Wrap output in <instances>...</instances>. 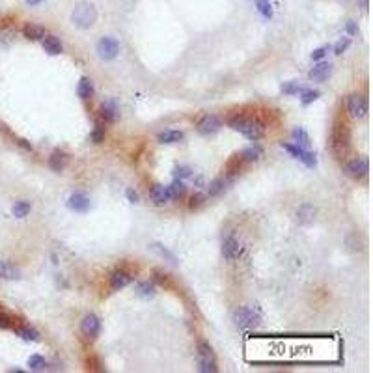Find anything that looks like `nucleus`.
Segmentation results:
<instances>
[{"label":"nucleus","instance_id":"nucleus-25","mask_svg":"<svg viewBox=\"0 0 373 373\" xmlns=\"http://www.w3.org/2000/svg\"><path fill=\"white\" fill-rule=\"evenodd\" d=\"M183 132L181 131H174V129H168V131H164V132H161L159 134V140L162 142V144H178V142H181L183 140Z\"/></svg>","mask_w":373,"mask_h":373},{"label":"nucleus","instance_id":"nucleus-16","mask_svg":"<svg viewBox=\"0 0 373 373\" xmlns=\"http://www.w3.org/2000/svg\"><path fill=\"white\" fill-rule=\"evenodd\" d=\"M315 215H317V209L312 204H302L297 211V222L302 226H308L315 220Z\"/></svg>","mask_w":373,"mask_h":373},{"label":"nucleus","instance_id":"nucleus-32","mask_svg":"<svg viewBox=\"0 0 373 373\" xmlns=\"http://www.w3.org/2000/svg\"><path fill=\"white\" fill-rule=\"evenodd\" d=\"M28 366H30V370H34V372H41V370H45L47 362H45L43 357H39V355H32V357L28 358Z\"/></svg>","mask_w":373,"mask_h":373},{"label":"nucleus","instance_id":"nucleus-7","mask_svg":"<svg viewBox=\"0 0 373 373\" xmlns=\"http://www.w3.org/2000/svg\"><path fill=\"white\" fill-rule=\"evenodd\" d=\"M370 172V164H368V159L366 157H355L351 159L349 162L345 164V174L353 178V179H362L366 178Z\"/></svg>","mask_w":373,"mask_h":373},{"label":"nucleus","instance_id":"nucleus-48","mask_svg":"<svg viewBox=\"0 0 373 373\" xmlns=\"http://www.w3.org/2000/svg\"><path fill=\"white\" fill-rule=\"evenodd\" d=\"M41 2H45V0H26L28 6H37V4H41Z\"/></svg>","mask_w":373,"mask_h":373},{"label":"nucleus","instance_id":"nucleus-45","mask_svg":"<svg viewBox=\"0 0 373 373\" xmlns=\"http://www.w3.org/2000/svg\"><path fill=\"white\" fill-rule=\"evenodd\" d=\"M125 196H127V200H129L131 204H136V202H138V194L134 193L132 189H127V191H125Z\"/></svg>","mask_w":373,"mask_h":373},{"label":"nucleus","instance_id":"nucleus-39","mask_svg":"<svg viewBox=\"0 0 373 373\" xmlns=\"http://www.w3.org/2000/svg\"><path fill=\"white\" fill-rule=\"evenodd\" d=\"M349 45H351L349 37H341L336 45H334V54H343V52L349 49Z\"/></svg>","mask_w":373,"mask_h":373},{"label":"nucleus","instance_id":"nucleus-42","mask_svg":"<svg viewBox=\"0 0 373 373\" xmlns=\"http://www.w3.org/2000/svg\"><path fill=\"white\" fill-rule=\"evenodd\" d=\"M174 176H176V179L191 178V176H193V170L189 168V166H178V168L174 170Z\"/></svg>","mask_w":373,"mask_h":373},{"label":"nucleus","instance_id":"nucleus-2","mask_svg":"<svg viewBox=\"0 0 373 373\" xmlns=\"http://www.w3.org/2000/svg\"><path fill=\"white\" fill-rule=\"evenodd\" d=\"M330 147L334 151V155L338 159H343V157L349 153L351 147V129L349 123L345 120H340L338 118L332 125V132H330Z\"/></svg>","mask_w":373,"mask_h":373},{"label":"nucleus","instance_id":"nucleus-1","mask_svg":"<svg viewBox=\"0 0 373 373\" xmlns=\"http://www.w3.org/2000/svg\"><path fill=\"white\" fill-rule=\"evenodd\" d=\"M229 127L233 129V131H239L243 132L248 140H259V138H263L265 134V123L261 120H258V118H250V116H244V114H237V116H233L231 120H229Z\"/></svg>","mask_w":373,"mask_h":373},{"label":"nucleus","instance_id":"nucleus-9","mask_svg":"<svg viewBox=\"0 0 373 373\" xmlns=\"http://www.w3.org/2000/svg\"><path fill=\"white\" fill-rule=\"evenodd\" d=\"M282 147H284L286 151H289V153L295 157V159L302 161V162H304L306 166H310V168H313V166L317 164V159H315V155H313L312 151H308L306 147H301V146L284 144V142H282Z\"/></svg>","mask_w":373,"mask_h":373},{"label":"nucleus","instance_id":"nucleus-19","mask_svg":"<svg viewBox=\"0 0 373 373\" xmlns=\"http://www.w3.org/2000/svg\"><path fill=\"white\" fill-rule=\"evenodd\" d=\"M332 71V65L328 64V62H319L317 65H313L310 73H308V77L312 79V81H325L326 77L330 75Z\"/></svg>","mask_w":373,"mask_h":373},{"label":"nucleus","instance_id":"nucleus-26","mask_svg":"<svg viewBox=\"0 0 373 373\" xmlns=\"http://www.w3.org/2000/svg\"><path fill=\"white\" fill-rule=\"evenodd\" d=\"M261 155H263V149H261V146H258V144L246 147V149L241 153L243 161H246V162H254V161H258Z\"/></svg>","mask_w":373,"mask_h":373},{"label":"nucleus","instance_id":"nucleus-44","mask_svg":"<svg viewBox=\"0 0 373 373\" xmlns=\"http://www.w3.org/2000/svg\"><path fill=\"white\" fill-rule=\"evenodd\" d=\"M0 328H12V317L4 312H0Z\"/></svg>","mask_w":373,"mask_h":373},{"label":"nucleus","instance_id":"nucleus-5","mask_svg":"<svg viewBox=\"0 0 373 373\" xmlns=\"http://www.w3.org/2000/svg\"><path fill=\"white\" fill-rule=\"evenodd\" d=\"M198 364H200V372L204 373H215L218 370L215 353L211 349V345L205 341L198 343Z\"/></svg>","mask_w":373,"mask_h":373},{"label":"nucleus","instance_id":"nucleus-46","mask_svg":"<svg viewBox=\"0 0 373 373\" xmlns=\"http://www.w3.org/2000/svg\"><path fill=\"white\" fill-rule=\"evenodd\" d=\"M155 282H159V284H166V282H168V275H162V273L155 271Z\"/></svg>","mask_w":373,"mask_h":373},{"label":"nucleus","instance_id":"nucleus-17","mask_svg":"<svg viewBox=\"0 0 373 373\" xmlns=\"http://www.w3.org/2000/svg\"><path fill=\"white\" fill-rule=\"evenodd\" d=\"M149 200H151L155 205L168 204V200H172V198H170V193H168V187L153 185V187L149 189Z\"/></svg>","mask_w":373,"mask_h":373},{"label":"nucleus","instance_id":"nucleus-14","mask_svg":"<svg viewBox=\"0 0 373 373\" xmlns=\"http://www.w3.org/2000/svg\"><path fill=\"white\" fill-rule=\"evenodd\" d=\"M131 282H132L131 273H127V271H123V269H118V271H114L112 276H110V288L114 289V291H118V289H123L125 286H129Z\"/></svg>","mask_w":373,"mask_h":373},{"label":"nucleus","instance_id":"nucleus-21","mask_svg":"<svg viewBox=\"0 0 373 373\" xmlns=\"http://www.w3.org/2000/svg\"><path fill=\"white\" fill-rule=\"evenodd\" d=\"M0 278L4 280H19L21 278V271L10 261H0Z\"/></svg>","mask_w":373,"mask_h":373},{"label":"nucleus","instance_id":"nucleus-43","mask_svg":"<svg viewBox=\"0 0 373 373\" xmlns=\"http://www.w3.org/2000/svg\"><path fill=\"white\" fill-rule=\"evenodd\" d=\"M330 50V47L328 45H325V47H319V49H315L312 52V60H323L326 56V52Z\"/></svg>","mask_w":373,"mask_h":373},{"label":"nucleus","instance_id":"nucleus-47","mask_svg":"<svg viewBox=\"0 0 373 373\" xmlns=\"http://www.w3.org/2000/svg\"><path fill=\"white\" fill-rule=\"evenodd\" d=\"M347 32H349V34H357V32H358V28H357L355 21H347Z\"/></svg>","mask_w":373,"mask_h":373},{"label":"nucleus","instance_id":"nucleus-24","mask_svg":"<svg viewBox=\"0 0 373 373\" xmlns=\"http://www.w3.org/2000/svg\"><path fill=\"white\" fill-rule=\"evenodd\" d=\"M77 92H79V97H81V99L88 101L90 97L94 96V82H92V79H88V77H82V79H81V82H79V88H77Z\"/></svg>","mask_w":373,"mask_h":373},{"label":"nucleus","instance_id":"nucleus-40","mask_svg":"<svg viewBox=\"0 0 373 373\" xmlns=\"http://www.w3.org/2000/svg\"><path fill=\"white\" fill-rule=\"evenodd\" d=\"M153 248H155L157 252L161 254V256H162V258H166V259H170V261H172V263H178V258H176V256H174V254L170 252V250H166V248H162V246H161V244H159V243H155V244H153Z\"/></svg>","mask_w":373,"mask_h":373},{"label":"nucleus","instance_id":"nucleus-29","mask_svg":"<svg viewBox=\"0 0 373 373\" xmlns=\"http://www.w3.org/2000/svg\"><path fill=\"white\" fill-rule=\"evenodd\" d=\"M15 332L19 334V336L26 340V341H36L39 340V334H37L36 328H30V326H21V328H15Z\"/></svg>","mask_w":373,"mask_h":373},{"label":"nucleus","instance_id":"nucleus-37","mask_svg":"<svg viewBox=\"0 0 373 373\" xmlns=\"http://www.w3.org/2000/svg\"><path fill=\"white\" fill-rule=\"evenodd\" d=\"M317 97H319V92H317V90H302L301 103L302 105H310V103H313Z\"/></svg>","mask_w":373,"mask_h":373},{"label":"nucleus","instance_id":"nucleus-28","mask_svg":"<svg viewBox=\"0 0 373 373\" xmlns=\"http://www.w3.org/2000/svg\"><path fill=\"white\" fill-rule=\"evenodd\" d=\"M291 136H293V140H295V144L301 146V147H308L310 146V136H308V132L301 129V127H297L295 131L291 132Z\"/></svg>","mask_w":373,"mask_h":373},{"label":"nucleus","instance_id":"nucleus-38","mask_svg":"<svg viewBox=\"0 0 373 373\" xmlns=\"http://www.w3.org/2000/svg\"><path fill=\"white\" fill-rule=\"evenodd\" d=\"M86 364H88V370H92V372H105L103 364H101V360L97 357H88Z\"/></svg>","mask_w":373,"mask_h":373},{"label":"nucleus","instance_id":"nucleus-11","mask_svg":"<svg viewBox=\"0 0 373 373\" xmlns=\"http://www.w3.org/2000/svg\"><path fill=\"white\" fill-rule=\"evenodd\" d=\"M222 254H224V258L229 259V261L237 259V258L243 254L241 243L237 241L235 237H228V239H224V243H222Z\"/></svg>","mask_w":373,"mask_h":373},{"label":"nucleus","instance_id":"nucleus-31","mask_svg":"<svg viewBox=\"0 0 373 373\" xmlns=\"http://www.w3.org/2000/svg\"><path fill=\"white\" fill-rule=\"evenodd\" d=\"M224 189H226V179H215L209 187H207V193H209V196H218V194H222L224 193Z\"/></svg>","mask_w":373,"mask_h":373},{"label":"nucleus","instance_id":"nucleus-35","mask_svg":"<svg viewBox=\"0 0 373 373\" xmlns=\"http://www.w3.org/2000/svg\"><path fill=\"white\" fill-rule=\"evenodd\" d=\"M256 6H258V12L261 13L263 17H273V8H271V2L269 0H256Z\"/></svg>","mask_w":373,"mask_h":373},{"label":"nucleus","instance_id":"nucleus-20","mask_svg":"<svg viewBox=\"0 0 373 373\" xmlns=\"http://www.w3.org/2000/svg\"><path fill=\"white\" fill-rule=\"evenodd\" d=\"M23 34H24V37H26V39H30V41H39V39H43V37L47 36L43 26H39V24H32V23L24 24Z\"/></svg>","mask_w":373,"mask_h":373},{"label":"nucleus","instance_id":"nucleus-36","mask_svg":"<svg viewBox=\"0 0 373 373\" xmlns=\"http://www.w3.org/2000/svg\"><path fill=\"white\" fill-rule=\"evenodd\" d=\"M302 90H304V88H302L299 82H286V84L282 86V92L288 94V96H297V94H301Z\"/></svg>","mask_w":373,"mask_h":373},{"label":"nucleus","instance_id":"nucleus-27","mask_svg":"<svg viewBox=\"0 0 373 373\" xmlns=\"http://www.w3.org/2000/svg\"><path fill=\"white\" fill-rule=\"evenodd\" d=\"M168 193H170V198H174V200H181V198L187 194V187H185V183H183L181 179H176L168 187Z\"/></svg>","mask_w":373,"mask_h":373},{"label":"nucleus","instance_id":"nucleus-30","mask_svg":"<svg viewBox=\"0 0 373 373\" xmlns=\"http://www.w3.org/2000/svg\"><path fill=\"white\" fill-rule=\"evenodd\" d=\"M90 140H92L94 144H101V142H105V123L97 121L96 129H94L92 134H90Z\"/></svg>","mask_w":373,"mask_h":373},{"label":"nucleus","instance_id":"nucleus-22","mask_svg":"<svg viewBox=\"0 0 373 373\" xmlns=\"http://www.w3.org/2000/svg\"><path fill=\"white\" fill-rule=\"evenodd\" d=\"M43 49H45V52H49V54H52V56H56V54H60L62 52V43H60V39L56 36H45L43 39Z\"/></svg>","mask_w":373,"mask_h":373},{"label":"nucleus","instance_id":"nucleus-33","mask_svg":"<svg viewBox=\"0 0 373 373\" xmlns=\"http://www.w3.org/2000/svg\"><path fill=\"white\" fill-rule=\"evenodd\" d=\"M30 213V204L28 202H17L13 205V215L17 218H24Z\"/></svg>","mask_w":373,"mask_h":373},{"label":"nucleus","instance_id":"nucleus-12","mask_svg":"<svg viewBox=\"0 0 373 373\" xmlns=\"http://www.w3.org/2000/svg\"><path fill=\"white\" fill-rule=\"evenodd\" d=\"M67 207L75 213H86L90 209V198L82 193H73L67 200Z\"/></svg>","mask_w":373,"mask_h":373},{"label":"nucleus","instance_id":"nucleus-6","mask_svg":"<svg viewBox=\"0 0 373 373\" xmlns=\"http://www.w3.org/2000/svg\"><path fill=\"white\" fill-rule=\"evenodd\" d=\"M120 52V43L114 37H101L97 43V54L101 60H114Z\"/></svg>","mask_w":373,"mask_h":373},{"label":"nucleus","instance_id":"nucleus-34","mask_svg":"<svg viewBox=\"0 0 373 373\" xmlns=\"http://www.w3.org/2000/svg\"><path fill=\"white\" fill-rule=\"evenodd\" d=\"M138 295H140V297H146V299L153 297V295H155V286H153V284H149V282H142V284H138Z\"/></svg>","mask_w":373,"mask_h":373},{"label":"nucleus","instance_id":"nucleus-41","mask_svg":"<svg viewBox=\"0 0 373 373\" xmlns=\"http://www.w3.org/2000/svg\"><path fill=\"white\" fill-rule=\"evenodd\" d=\"M204 202H205L204 194L196 193V194H193V196H191V204H189V207H191V209H198L200 205H204Z\"/></svg>","mask_w":373,"mask_h":373},{"label":"nucleus","instance_id":"nucleus-8","mask_svg":"<svg viewBox=\"0 0 373 373\" xmlns=\"http://www.w3.org/2000/svg\"><path fill=\"white\" fill-rule=\"evenodd\" d=\"M81 330H82V334L86 338H90V340H96L99 336V332H101V321H99V317H97L96 313H86L84 317H82V321H81Z\"/></svg>","mask_w":373,"mask_h":373},{"label":"nucleus","instance_id":"nucleus-15","mask_svg":"<svg viewBox=\"0 0 373 373\" xmlns=\"http://www.w3.org/2000/svg\"><path fill=\"white\" fill-rule=\"evenodd\" d=\"M67 162H69V155L65 151H60V149H54L49 157V168L54 170V172H62L67 166Z\"/></svg>","mask_w":373,"mask_h":373},{"label":"nucleus","instance_id":"nucleus-23","mask_svg":"<svg viewBox=\"0 0 373 373\" xmlns=\"http://www.w3.org/2000/svg\"><path fill=\"white\" fill-rule=\"evenodd\" d=\"M243 157L241 155H233L229 159L228 162H226V176L228 178H235V176H239V172L243 170Z\"/></svg>","mask_w":373,"mask_h":373},{"label":"nucleus","instance_id":"nucleus-13","mask_svg":"<svg viewBox=\"0 0 373 373\" xmlns=\"http://www.w3.org/2000/svg\"><path fill=\"white\" fill-rule=\"evenodd\" d=\"M222 123L217 116H204L202 120L198 121V132L200 134H215L217 131H220Z\"/></svg>","mask_w":373,"mask_h":373},{"label":"nucleus","instance_id":"nucleus-10","mask_svg":"<svg viewBox=\"0 0 373 373\" xmlns=\"http://www.w3.org/2000/svg\"><path fill=\"white\" fill-rule=\"evenodd\" d=\"M347 110H349L351 118H364L366 112H368V105H366V99L358 94H353L347 99Z\"/></svg>","mask_w":373,"mask_h":373},{"label":"nucleus","instance_id":"nucleus-3","mask_svg":"<svg viewBox=\"0 0 373 373\" xmlns=\"http://www.w3.org/2000/svg\"><path fill=\"white\" fill-rule=\"evenodd\" d=\"M71 21L75 26H79V28H82V30L92 28L97 21V10L94 8V4H90V2L77 4L71 13Z\"/></svg>","mask_w":373,"mask_h":373},{"label":"nucleus","instance_id":"nucleus-4","mask_svg":"<svg viewBox=\"0 0 373 373\" xmlns=\"http://www.w3.org/2000/svg\"><path fill=\"white\" fill-rule=\"evenodd\" d=\"M261 323V315L258 312H254L252 308L248 306H241L233 312V325L237 328H244V330H250V328H256Z\"/></svg>","mask_w":373,"mask_h":373},{"label":"nucleus","instance_id":"nucleus-18","mask_svg":"<svg viewBox=\"0 0 373 373\" xmlns=\"http://www.w3.org/2000/svg\"><path fill=\"white\" fill-rule=\"evenodd\" d=\"M118 107H116V103L114 101H107V103H103L101 105V110H99V116H101V120L105 121V123H112V121L118 120Z\"/></svg>","mask_w":373,"mask_h":373}]
</instances>
